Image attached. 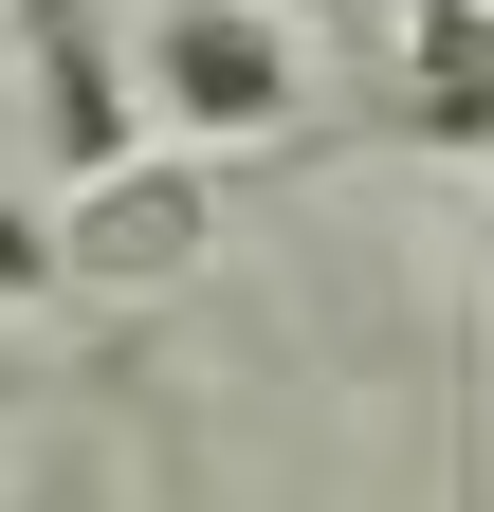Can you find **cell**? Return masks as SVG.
Segmentation results:
<instances>
[{"label": "cell", "instance_id": "4", "mask_svg": "<svg viewBox=\"0 0 494 512\" xmlns=\"http://www.w3.org/2000/svg\"><path fill=\"white\" fill-rule=\"evenodd\" d=\"M0 293H55V220H19V202H0Z\"/></svg>", "mask_w": 494, "mask_h": 512}, {"label": "cell", "instance_id": "3", "mask_svg": "<svg viewBox=\"0 0 494 512\" xmlns=\"http://www.w3.org/2000/svg\"><path fill=\"white\" fill-rule=\"evenodd\" d=\"M37 110H55V165H74V183L129 165V92H110V55H92L74 0H37Z\"/></svg>", "mask_w": 494, "mask_h": 512}, {"label": "cell", "instance_id": "1", "mask_svg": "<svg viewBox=\"0 0 494 512\" xmlns=\"http://www.w3.org/2000/svg\"><path fill=\"white\" fill-rule=\"evenodd\" d=\"M202 238H220V165L202 147L110 165V183L55 202V293H165V275H202Z\"/></svg>", "mask_w": 494, "mask_h": 512}, {"label": "cell", "instance_id": "5", "mask_svg": "<svg viewBox=\"0 0 494 512\" xmlns=\"http://www.w3.org/2000/svg\"><path fill=\"white\" fill-rule=\"evenodd\" d=\"M476 19H494V0H476Z\"/></svg>", "mask_w": 494, "mask_h": 512}, {"label": "cell", "instance_id": "2", "mask_svg": "<svg viewBox=\"0 0 494 512\" xmlns=\"http://www.w3.org/2000/svg\"><path fill=\"white\" fill-rule=\"evenodd\" d=\"M147 110L183 147H238V128H293V37L257 0H165L147 19Z\"/></svg>", "mask_w": 494, "mask_h": 512}]
</instances>
